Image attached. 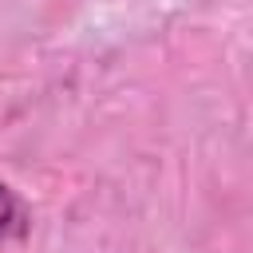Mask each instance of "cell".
Wrapping results in <instances>:
<instances>
[{"label":"cell","instance_id":"6da1fadb","mask_svg":"<svg viewBox=\"0 0 253 253\" xmlns=\"http://www.w3.org/2000/svg\"><path fill=\"white\" fill-rule=\"evenodd\" d=\"M32 233V213L24 206V198L0 182V241H24Z\"/></svg>","mask_w":253,"mask_h":253}]
</instances>
